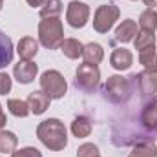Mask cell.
<instances>
[{
	"mask_svg": "<svg viewBox=\"0 0 157 157\" xmlns=\"http://www.w3.org/2000/svg\"><path fill=\"white\" fill-rule=\"evenodd\" d=\"M77 157H99V146L93 143H84L78 146Z\"/></svg>",
	"mask_w": 157,
	"mask_h": 157,
	"instance_id": "cell-26",
	"label": "cell"
},
{
	"mask_svg": "<svg viewBox=\"0 0 157 157\" xmlns=\"http://www.w3.org/2000/svg\"><path fill=\"white\" fill-rule=\"evenodd\" d=\"M91 121L86 117V115H78V117L73 119V122H71V133H73V137H77V139H84V137H88L90 133H91Z\"/></svg>",
	"mask_w": 157,
	"mask_h": 157,
	"instance_id": "cell-17",
	"label": "cell"
},
{
	"mask_svg": "<svg viewBox=\"0 0 157 157\" xmlns=\"http://www.w3.org/2000/svg\"><path fill=\"white\" fill-rule=\"evenodd\" d=\"M143 2H144V6H148L150 9H154L157 6V0H143Z\"/></svg>",
	"mask_w": 157,
	"mask_h": 157,
	"instance_id": "cell-31",
	"label": "cell"
},
{
	"mask_svg": "<svg viewBox=\"0 0 157 157\" xmlns=\"http://www.w3.org/2000/svg\"><path fill=\"white\" fill-rule=\"evenodd\" d=\"M13 53H15V49H13V40L0 29V70H4L6 66L11 64Z\"/></svg>",
	"mask_w": 157,
	"mask_h": 157,
	"instance_id": "cell-15",
	"label": "cell"
},
{
	"mask_svg": "<svg viewBox=\"0 0 157 157\" xmlns=\"http://www.w3.org/2000/svg\"><path fill=\"white\" fill-rule=\"evenodd\" d=\"M7 110H9V113H13L15 117H20V119L28 117L31 113L28 102L22 101V99H9L7 101Z\"/></svg>",
	"mask_w": 157,
	"mask_h": 157,
	"instance_id": "cell-22",
	"label": "cell"
},
{
	"mask_svg": "<svg viewBox=\"0 0 157 157\" xmlns=\"http://www.w3.org/2000/svg\"><path fill=\"white\" fill-rule=\"evenodd\" d=\"M141 122L144 128L157 132V95L144 104V108L141 112Z\"/></svg>",
	"mask_w": 157,
	"mask_h": 157,
	"instance_id": "cell-13",
	"label": "cell"
},
{
	"mask_svg": "<svg viewBox=\"0 0 157 157\" xmlns=\"http://www.w3.org/2000/svg\"><path fill=\"white\" fill-rule=\"evenodd\" d=\"M13 88V80L6 71H0V95H7Z\"/></svg>",
	"mask_w": 157,
	"mask_h": 157,
	"instance_id": "cell-28",
	"label": "cell"
},
{
	"mask_svg": "<svg viewBox=\"0 0 157 157\" xmlns=\"http://www.w3.org/2000/svg\"><path fill=\"white\" fill-rule=\"evenodd\" d=\"M121 17V11L115 4H102L93 13V29L97 33H108Z\"/></svg>",
	"mask_w": 157,
	"mask_h": 157,
	"instance_id": "cell-4",
	"label": "cell"
},
{
	"mask_svg": "<svg viewBox=\"0 0 157 157\" xmlns=\"http://www.w3.org/2000/svg\"><path fill=\"white\" fill-rule=\"evenodd\" d=\"M139 33V28H137V22L132 20V18H126L119 24V28L115 29V40L126 44V42H132V40L137 37Z\"/></svg>",
	"mask_w": 157,
	"mask_h": 157,
	"instance_id": "cell-12",
	"label": "cell"
},
{
	"mask_svg": "<svg viewBox=\"0 0 157 157\" xmlns=\"http://www.w3.org/2000/svg\"><path fill=\"white\" fill-rule=\"evenodd\" d=\"M133 2H135V0H133Z\"/></svg>",
	"mask_w": 157,
	"mask_h": 157,
	"instance_id": "cell-34",
	"label": "cell"
},
{
	"mask_svg": "<svg viewBox=\"0 0 157 157\" xmlns=\"http://www.w3.org/2000/svg\"><path fill=\"white\" fill-rule=\"evenodd\" d=\"M39 73V66L33 60H20L18 64H15L13 68V77L17 78L20 84H29L33 82Z\"/></svg>",
	"mask_w": 157,
	"mask_h": 157,
	"instance_id": "cell-9",
	"label": "cell"
},
{
	"mask_svg": "<svg viewBox=\"0 0 157 157\" xmlns=\"http://www.w3.org/2000/svg\"><path fill=\"white\" fill-rule=\"evenodd\" d=\"M155 57H157L155 46H152V48H146V49H141V51H139V62H141L146 70H150V68H152V64H154Z\"/></svg>",
	"mask_w": 157,
	"mask_h": 157,
	"instance_id": "cell-25",
	"label": "cell"
},
{
	"mask_svg": "<svg viewBox=\"0 0 157 157\" xmlns=\"http://www.w3.org/2000/svg\"><path fill=\"white\" fill-rule=\"evenodd\" d=\"M133 78L139 84V91L144 99H154L157 95V73L144 70V71L133 75Z\"/></svg>",
	"mask_w": 157,
	"mask_h": 157,
	"instance_id": "cell-8",
	"label": "cell"
},
{
	"mask_svg": "<svg viewBox=\"0 0 157 157\" xmlns=\"http://www.w3.org/2000/svg\"><path fill=\"white\" fill-rule=\"evenodd\" d=\"M101 82V70L97 64H78L75 71V86L82 91H95Z\"/></svg>",
	"mask_w": 157,
	"mask_h": 157,
	"instance_id": "cell-6",
	"label": "cell"
},
{
	"mask_svg": "<svg viewBox=\"0 0 157 157\" xmlns=\"http://www.w3.org/2000/svg\"><path fill=\"white\" fill-rule=\"evenodd\" d=\"M99 157H101V155H99Z\"/></svg>",
	"mask_w": 157,
	"mask_h": 157,
	"instance_id": "cell-35",
	"label": "cell"
},
{
	"mask_svg": "<svg viewBox=\"0 0 157 157\" xmlns=\"http://www.w3.org/2000/svg\"><path fill=\"white\" fill-rule=\"evenodd\" d=\"M150 71L157 73V57H155V60H154V64H152V68H150Z\"/></svg>",
	"mask_w": 157,
	"mask_h": 157,
	"instance_id": "cell-32",
	"label": "cell"
},
{
	"mask_svg": "<svg viewBox=\"0 0 157 157\" xmlns=\"http://www.w3.org/2000/svg\"><path fill=\"white\" fill-rule=\"evenodd\" d=\"M128 157H157V144L152 143V141L139 143V144H135L132 148Z\"/></svg>",
	"mask_w": 157,
	"mask_h": 157,
	"instance_id": "cell-20",
	"label": "cell"
},
{
	"mask_svg": "<svg viewBox=\"0 0 157 157\" xmlns=\"http://www.w3.org/2000/svg\"><path fill=\"white\" fill-rule=\"evenodd\" d=\"M82 59H84V62H88V64H99V62H102V59H104V49H102V46L97 44V42L86 44V46H84V51H82Z\"/></svg>",
	"mask_w": 157,
	"mask_h": 157,
	"instance_id": "cell-16",
	"label": "cell"
},
{
	"mask_svg": "<svg viewBox=\"0 0 157 157\" xmlns=\"http://www.w3.org/2000/svg\"><path fill=\"white\" fill-rule=\"evenodd\" d=\"M66 20L75 29L84 28L90 20V6L78 0H71L66 7Z\"/></svg>",
	"mask_w": 157,
	"mask_h": 157,
	"instance_id": "cell-7",
	"label": "cell"
},
{
	"mask_svg": "<svg viewBox=\"0 0 157 157\" xmlns=\"http://www.w3.org/2000/svg\"><path fill=\"white\" fill-rule=\"evenodd\" d=\"M60 13H62V2L60 0H46L44 6L40 7V17L42 18L59 17Z\"/></svg>",
	"mask_w": 157,
	"mask_h": 157,
	"instance_id": "cell-23",
	"label": "cell"
},
{
	"mask_svg": "<svg viewBox=\"0 0 157 157\" xmlns=\"http://www.w3.org/2000/svg\"><path fill=\"white\" fill-rule=\"evenodd\" d=\"M26 102H28V106H29L31 113H35V115H42V113L49 108L51 99H49V97L40 90V91H31Z\"/></svg>",
	"mask_w": 157,
	"mask_h": 157,
	"instance_id": "cell-14",
	"label": "cell"
},
{
	"mask_svg": "<svg viewBox=\"0 0 157 157\" xmlns=\"http://www.w3.org/2000/svg\"><path fill=\"white\" fill-rule=\"evenodd\" d=\"M26 2H28V6H31V7H42L46 0H26Z\"/></svg>",
	"mask_w": 157,
	"mask_h": 157,
	"instance_id": "cell-29",
	"label": "cell"
},
{
	"mask_svg": "<svg viewBox=\"0 0 157 157\" xmlns=\"http://www.w3.org/2000/svg\"><path fill=\"white\" fill-rule=\"evenodd\" d=\"M139 28L141 31H148V33H154L157 29V11L155 9H144L139 17Z\"/></svg>",
	"mask_w": 157,
	"mask_h": 157,
	"instance_id": "cell-19",
	"label": "cell"
},
{
	"mask_svg": "<svg viewBox=\"0 0 157 157\" xmlns=\"http://www.w3.org/2000/svg\"><path fill=\"white\" fill-rule=\"evenodd\" d=\"M104 91H106V99L115 102V104H122L130 99L132 95V86L128 82V78L122 75H112L108 77L106 84H104Z\"/></svg>",
	"mask_w": 157,
	"mask_h": 157,
	"instance_id": "cell-5",
	"label": "cell"
},
{
	"mask_svg": "<svg viewBox=\"0 0 157 157\" xmlns=\"http://www.w3.org/2000/svg\"><path fill=\"white\" fill-rule=\"evenodd\" d=\"M64 42V28L59 17L42 18L39 24V44L46 49H57Z\"/></svg>",
	"mask_w": 157,
	"mask_h": 157,
	"instance_id": "cell-2",
	"label": "cell"
},
{
	"mask_svg": "<svg viewBox=\"0 0 157 157\" xmlns=\"http://www.w3.org/2000/svg\"><path fill=\"white\" fill-rule=\"evenodd\" d=\"M110 64L117 70V71H124L133 64V53L126 48H117L112 51L110 55Z\"/></svg>",
	"mask_w": 157,
	"mask_h": 157,
	"instance_id": "cell-10",
	"label": "cell"
},
{
	"mask_svg": "<svg viewBox=\"0 0 157 157\" xmlns=\"http://www.w3.org/2000/svg\"><path fill=\"white\" fill-rule=\"evenodd\" d=\"M2 7H4V0H0V11H2Z\"/></svg>",
	"mask_w": 157,
	"mask_h": 157,
	"instance_id": "cell-33",
	"label": "cell"
},
{
	"mask_svg": "<svg viewBox=\"0 0 157 157\" xmlns=\"http://www.w3.org/2000/svg\"><path fill=\"white\" fill-rule=\"evenodd\" d=\"M40 90L53 101V99H62L68 91V82L64 75L57 70H48L40 75Z\"/></svg>",
	"mask_w": 157,
	"mask_h": 157,
	"instance_id": "cell-3",
	"label": "cell"
},
{
	"mask_svg": "<svg viewBox=\"0 0 157 157\" xmlns=\"http://www.w3.org/2000/svg\"><path fill=\"white\" fill-rule=\"evenodd\" d=\"M18 139L13 132L0 130V154H13L17 150Z\"/></svg>",
	"mask_w": 157,
	"mask_h": 157,
	"instance_id": "cell-21",
	"label": "cell"
},
{
	"mask_svg": "<svg viewBox=\"0 0 157 157\" xmlns=\"http://www.w3.org/2000/svg\"><path fill=\"white\" fill-rule=\"evenodd\" d=\"M133 44H135V49H139V51L152 48V46H155V35L148 33V31H139L137 37L133 39Z\"/></svg>",
	"mask_w": 157,
	"mask_h": 157,
	"instance_id": "cell-24",
	"label": "cell"
},
{
	"mask_svg": "<svg viewBox=\"0 0 157 157\" xmlns=\"http://www.w3.org/2000/svg\"><path fill=\"white\" fill-rule=\"evenodd\" d=\"M60 51L71 59V60H77L78 57H82V51H84V44L78 42L77 39H64V42L60 44Z\"/></svg>",
	"mask_w": 157,
	"mask_h": 157,
	"instance_id": "cell-18",
	"label": "cell"
},
{
	"mask_svg": "<svg viewBox=\"0 0 157 157\" xmlns=\"http://www.w3.org/2000/svg\"><path fill=\"white\" fill-rule=\"evenodd\" d=\"M37 137L51 152H60L68 146V130L60 119H46L39 122Z\"/></svg>",
	"mask_w": 157,
	"mask_h": 157,
	"instance_id": "cell-1",
	"label": "cell"
},
{
	"mask_svg": "<svg viewBox=\"0 0 157 157\" xmlns=\"http://www.w3.org/2000/svg\"><path fill=\"white\" fill-rule=\"evenodd\" d=\"M17 53L20 60H33L39 53V40L33 37H22L17 44Z\"/></svg>",
	"mask_w": 157,
	"mask_h": 157,
	"instance_id": "cell-11",
	"label": "cell"
},
{
	"mask_svg": "<svg viewBox=\"0 0 157 157\" xmlns=\"http://www.w3.org/2000/svg\"><path fill=\"white\" fill-rule=\"evenodd\" d=\"M11 157H42L39 150L35 146H26V148H20V150H15Z\"/></svg>",
	"mask_w": 157,
	"mask_h": 157,
	"instance_id": "cell-27",
	"label": "cell"
},
{
	"mask_svg": "<svg viewBox=\"0 0 157 157\" xmlns=\"http://www.w3.org/2000/svg\"><path fill=\"white\" fill-rule=\"evenodd\" d=\"M6 122H7V117H6V113H4V110H2V104H0V130H4Z\"/></svg>",
	"mask_w": 157,
	"mask_h": 157,
	"instance_id": "cell-30",
	"label": "cell"
}]
</instances>
